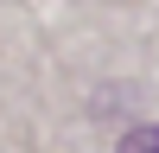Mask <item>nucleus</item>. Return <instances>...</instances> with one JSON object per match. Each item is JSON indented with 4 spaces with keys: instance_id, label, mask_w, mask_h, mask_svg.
<instances>
[{
    "instance_id": "nucleus-1",
    "label": "nucleus",
    "mask_w": 159,
    "mask_h": 153,
    "mask_svg": "<svg viewBox=\"0 0 159 153\" xmlns=\"http://www.w3.org/2000/svg\"><path fill=\"white\" fill-rule=\"evenodd\" d=\"M115 153H159V128L147 121V128H134V134H121V147Z\"/></svg>"
}]
</instances>
